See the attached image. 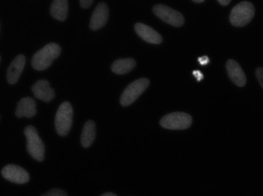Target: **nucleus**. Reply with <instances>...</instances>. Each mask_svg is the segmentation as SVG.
<instances>
[{
    "instance_id": "nucleus-5",
    "label": "nucleus",
    "mask_w": 263,
    "mask_h": 196,
    "mask_svg": "<svg viewBox=\"0 0 263 196\" xmlns=\"http://www.w3.org/2000/svg\"><path fill=\"white\" fill-rule=\"evenodd\" d=\"M149 84L150 81L146 78H142L132 82L123 91L120 98V104L123 106H128L134 103L145 92Z\"/></svg>"
},
{
    "instance_id": "nucleus-22",
    "label": "nucleus",
    "mask_w": 263,
    "mask_h": 196,
    "mask_svg": "<svg viewBox=\"0 0 263 196\" xmlns=\"http://www.w3.org/2000/svg\"><path fill=\"white\" fill-rule=\"evenodd\" d=\"M193 75L196 77L197 81H200L203 78V75L202 74L201 72L199 71V70L193 71Z\"/></svg>"
},
{
    "instance_id": "nucleus-21",
    "label": "nucleus",
    "mask_w": 263,
    "mask_h": 196,
    "mask_svg": "<svg viewBox=\"0 0 263 196\" xmlns=\"http://www.w3.org/2000/svg\"><path fill=\"white\" fill-rule=\"evenodd\" d=\"M198 61L199 63H200V64L203 65V66H204V65H206L208 64V63H209L210 60L209 58H208V56H203L201 57H199Z\"/></svg>"
},
{
    "instance_id": "nucleus-15",
    "label": "nucleus",
    "mask_w": 263,
    "mask_h": 196,
    "mask_svg": "<svg viewBox=\"0 0 263 196\" xmlns=\"http://www.w3.org/2000/svg\"><path fill=\"white\" fill-rule=\"evenodd\" d=\"M51 15L56 20L64 21L68 14V1L67 0H54L51 5Z\"/></svg>"
},
{
    "instance_id": "nucleus-2",
    "label": "nucleus",
    "mask_w": 263,
    "mask_h": 196,
    "mask_svg": "<svg viewBox=\"0 0 263 196\" xmlns=\"http://www.w3.org/2000/svg\"><path fill=\"white\" fill-rule=\"evenodd\" d=\"M255 8L250 2H241L232 9L230 14L231 24L237 28L246 26L254 17Z\"/></svg>"
},
{
    "instance_id": "nucleus-3",
    "label": "nucleus",
    "mask_w": 263,
    "mask_h": 196,
    "mask_svg": "<svg viewBox=\"0 0 263 196\" xmlns=\"http://www.w3.org/2000/svg\"><path fill=\"white\" fill-rule=\"evenodd\" d=\"M73 111L69 102H64L56 113L54 125L56 132L60 136L65 137L70 132L73 123Z\"/></svg>"
},
{
    "instance_id": "nucleus-11",
    "label": "nucleus",
    "mask_w": 263,
    "mask_h": 196,
    "mask_svg": "<svg viewBox=\"0 0 263 196\" xmlns=\"http://www.w3.org/2000/svg\"><path fill=\"white\" fill-rule=\"evenodd\" d=\"M33 95L36 98L44 102H50L55 96L54 91L50 87L47 80L37 81L32 87Z\"/></svg>"
},
{
    "instance_id": "nucleus-19",
    "label": "nucleus",
    "mask_w": 263,
    "mask_h": 196,
    "mask_svg": "<svg viewBox=\"0 0 263 196\" xmlns=\"http://www.w3.org/2000/svg\"><path fill=\"white\" fill-rule=\"evenodd\" d=\"M256 76L257 78L259 83L260 84L261 88H263V68H258L256 70Z\"/></svg>"
},
{
    "instance_id": "nucleus-10",
    "label": "nucleus",
    "mask_w": 263,
    "mask_h": 196,
    "mask_svg": "<svg viewBox=\"0 0 263 196\" xmlns=\"http://www.w3.org/2000/svg\"><path fill=\"white\" fill-rule=\"evenodd\" d=\"M226 70L231 80L238 87H243L246 84L247 78L241 67L236 60H229L226 63Z\"/></svg>"
},
{
    "instance_id": "nucleus-20",
    "label": "nucleus",
    "mask_w": 263,
    "mask_h": 196,
    "mask_svg": "<svg viewBox=\"0 0 263 196\" xmlns=\"http://www.w3.org/2000/svg\"><path fill=\"white\" fill-rule=\"evenodd\" d=\"M93 1H94V0H80V6H81L83 9H88V8L90 7L91 5L92 4Z\"/></svg>"
},
{
    "instance_id": "nucleus-7",
    "label": "nucleus",
    "mask_w": 263,
    "mask_h": 196,
    "mask_svg": "<svg viewBox=\"0 0 263 196\" xmlns=\"http://www.w3.org/2000/svg\"><path fill=\"white\" fill-rule=\"evenodd\" d=\"M153 12L160 20L169 24L173 27L182 26L184 25L183 15L180 12L171 9L165 5L158 4L154 6Z\"/></svg>"
},
{
    "instance_id": "nucleus-12",
    "label": "nucleus",
    "mask_w": 263,
    "mask_h": 196,
    "mask_svg": "<svg viewBox=\"0 0 263 196\" xmlns=\"http://www.w3.org/2000/svg\"><path fill=\"white\" fill-rule=\"evenodd\" d=\"M135 30L144 41L151 44L158 45L163 41V38L156 30L144 24H136Z\"/></svg>"
},
{
    "instance_id": "nucleus-1",
    "label": "nucleus",
    "mask_w": 263,
    "mask_h": 196,
    "mask_svg": "<svg viewBox=\"0 0 263 196\" xmlns=\"http://www.w3.org/2000/svg\"><path fill=\"white\" fill-rule=\"evenodd\" d=\"M62 49L57 43H49L38 51L31 60L33 69L43 71L49 68L52 62L60 55Z\"/></svg>"
},
{
    "instance_id": "nucleus-14",
    "label": "nucleus",
    "mask_w": 263,
    "mask_h": 196,
    "mask_svg": "<svg viewBox=\"0 0 263 196\" xmlns=\"http://www.w3.org/2000/svg\"><path fill=\"white\" fill-rule=\"evenodd\" d=\"M36 113V103L33 98H22L17 103L15 115L17 117L32 118Z\"/></svg>"
},
{
    "instance_id": "nucleus-25",
    "label": "nucleus",
    "mask_w": 263,
    "mask_h": 196,
    "mask_svg": "<svg viewBox=\"0 0 263 196\" xmlns=\"http://www.w3.org/2000/svg\"><path fill=\"white\" fill-rule=\"evenodd\" d=\"M192 1L195 2V3H203V2H204L205 0H192Z\"/></svg>"
},
{
    "instance_id": "nucleus-6",
    "label": "nucleus",
    "mask_w": 263,
    "mask_h": 196,
    "mask_svg": "<svg viewBox=\"0 0 263 196\" xmlns=\"http://www.w3.org/2000/svg\"><path fill=\"white\" fill-rule=\"evenodd\" d=\"M192 117L187 113L174 112L166 115L160 121V125L171 130H184L192 125Z\"/></svg>"
},
{
    "instance_id": "nucleus-17",
    "label": "nucleus",
    "mask_w": 263,
    "mask_h": 196,
    "mask_svg": "<svg viewBox=\"0 0 263 196\" xmlns=\"http://www.w3.org/2000/svg\"><path fill=\"white\" fill-rule=\"evenodd\" d=\"M136 62L133 58L119 59L115 60L111 65V70L118 75H124L129 73L134 69Z\"/></svg>"
},
{
    "instance_id": "nucleus-18",
    "label": "nucleus",
    "mask_w": 263,
    "mask_h": 196,
    "mask_svg": "<svg viewBox=\"0 0 263 196\" xmlns=\"http://www.w3.org/2000/svg\"><path fill=\"white\" fill-rule=\"evenodd\" d=\"M43 196H67V194L66 193L65 191L62 189H54L52 190H49L46 193L43 194Z\"/></svg>"
},
{
    "instance_id": "nucleus-4",
    "label": "nucleus",
    "mask_w": 263,
    "mask_h": 196,
    "mask_svg": "<svg viewBox=\"0 0 263 196\" xmlns=\"http://www.w3.org/2000/svg\"><path fill=\"white\" fill-rule=\"evenodd\" d=\"M27 138V149L28 154L38 162L44 160L45 146L40 139L39 134L34 127L29 125L25 129Z\"/></svg>"
},
{
    "instance_id": "nucleus-24",
    "label": "nucleus",
    "mask_w": 263,
    "mask_h": 196,
    "mask_svg": "<svg viewBox=\"0 0 263 196\" xmlns=\"http://www.w3.org/2000/svg\"><path fill=\"white\" fill-rule=\"evenodd\" d=\"M102 196H117L116 194L112 193V192H106V193L102 194Z\"/></svg>"
},
{
    "instance_id": "nucleus-13",
    "label": "nucleus",
    "mask_w": 263,
    "mask_h": 196,
    "mask_svg": "<svg viewBox=\"0 0 263 196\" xmlns=\"http://www.w3.org/2000/svg\"><path fill=\"white\" fill-rule=\"evenodd\" d=\"M25 63L26 58L23 55H17L14 60H12L7 71V80L9 84H14L18 81L25 68Z\"/></svg>"
},
{
    "instance_id": "nucleus-16",
    "label": "nucleus",
    "mask_w": 263,
    "mask_h": 196,
    "mask_svg": "<svg viewBox=\"0 0 263 196\" xmlns=\"http://www.w3.org/2000/svg\"><path fill=\"white\" fill-rule=\"evenodd\" d=\"M96 124L92 120L88 121L83 127L81 135V144L84 148H88L92 144L96 138Z\"/></svg>"
},
{
    "instance_id": "nucleus-9",
    "label": "nucleus",
    "mask_w": 263,
    "mask_h": 196,
    "mask_svg": "<svg viewBox=\"0 0 263 196\" xmlns=\"http://www.w3.org/2000/svg\"><path fill=\"white\" fill-rule=\"evenodd\" d=\"M109 17V9L107 4L100 3L96 9L91 17L89 28L92 30H98L103 28L107 24Z\"/></svg>"
},
{
    "instance_id": "nucleus-23",
    "label": "nucleus",
    "mask_w": 263,
    "mask_h": 196,
    "mask_svg": "<svg viewBox=\"0 0 263 196\" xmlns=\"http://www.w3.org/2000/svg\"><path fill=\"white\" fill-rule=\"evenodd\" d=\"M218 2H219L222 6H226L230 3L231 0H218Z\"/></svg>"
},
{
    "instance_id": "nucleus-26",
    "label": "nucleus",
    "mask_w": 263,
    "mask_h": 196,
    "mask_svg": "<svg viewBox=\"0 0 263 196\" xmlns=\"http://www.w3.org/2000/svg\"><path fill=\"white\" fill-rule=\"evenodd\" d=\"M0 60H1V57H0Z\"/></svg>"
},
{
    "instance_id": "nucleus-8",
    "label": "nucleus",
    "mask_w": 263,
    "mask_h": 196,
    "mask_svg": "<svg viewBox=\"0 0 263 196\" xmlns=\"http://www.w3.org/2000/svg\"><path fill=\"white\" fill-rule=\"evenodd\" d=\"M2 175L5 179L17 184H24L30 180V175L26 170L14 165L4 167L2 170Z\"/></svg>"
}]
</instances>
